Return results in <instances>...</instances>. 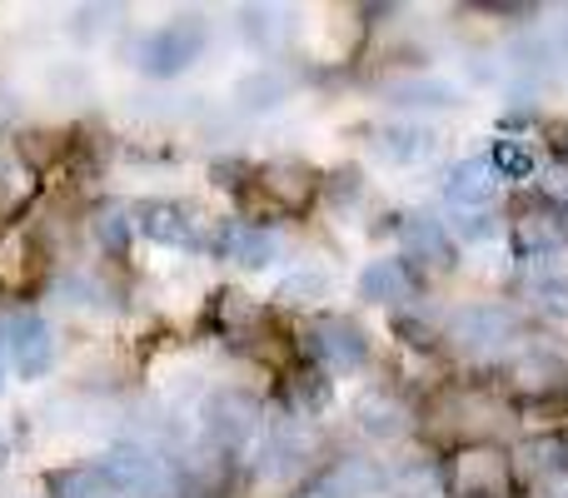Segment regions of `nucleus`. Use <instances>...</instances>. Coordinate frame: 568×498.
I'll return each mask as SVG.
<instances>
[{
    "mask_svg": "<svg viewBox=\"0 0 568 498\" xmlns=\"http://www.w3.org/2000/svg\"><path fill=\"white\" fill-rule=\"evenodd\" d=\"M245 35L255 40L260 50H280L284 40H290V30H294V20H290V10H280V6H255V10H245Z\"/></svg>",
    "mask_w": 568,
    "mask_h": 498,
    "instance_id": "29",
    "label": "nucleus"
},
{
    "mask_svg": "<svg viewBox=\"0 0 568 498\" xmlns=\"http://www.w3.org/2000/svg\"><path fill=\"white\" fill-rule=\"evenodd\" d=\"M250 185H255V195L265 200L275 215H304V210L320 200L324 180L310 160L280 155V160H265V165L250 170Z\"/></svg>",
    "mask_w": 568,
    "mask_h": 498,
    "instance_id": "9",
    "label": "nucleus"
},
{
    "mask_svg": "<svg viewBox=\"0 0 568 498\" xmlns=\"http://www.w3.org/2000/svg\"><path fill=\"white\" fill-rule=\"evenodd\" d=\"M210 30L200 16H175L165 20V26L145 30V35L135 40V50H130V60H135V70H145L150 80H170L180 75V70H190L200 60V50H205Z\"/></svg>",
    "mask_w": 568,
    "mask_h": 498,
    "instance_id": "5",
    "label": "nucleus"
},
{
    "mask_svg": "<svg viewBox=\"0 0 568 498\" xmlns=\"http://www.w3.org/2000/svg\"><path fill=\"white\" fill-rule=\"evenodd\" d=\"M559 469L568 474V434H564V439H559Z\"/></svg>",
    "mask_w": 568,
    "mask_h": 498,
    "instance_id": "34",
    "label": "nucleus"
},
{
    "mask_svg": "<svg viewBox=\"0 0 568 498\" xmlns=\"http://www.w3.org/2000/svg\"><path fill=\"white\" fill-rule=\"evenodd\" d=\"M354 424H359V434H369L379 444H399L414 434V409L394 389L379 384V389H364L354 399Z\"/></svg>",
    "mask_w": 568,
    "mask_h": 498,
    "instance_id": "16",
    "label": "nucleus"
},
{
    "mask_svg": "<svg viewBox=\"0 0 568 498\" xmlns=\"http://www.w3.org/2000/svg\"><path fill=\"white\" fill-rule=\"evenodd\" d=\"M439 339L449 344L459 359H504V354L519 344V309L504 299H469L459 309L444 314Z\"/></svg>",
    "mask_w": 568,
    "mask_h": 498,
    "instance_id": "3",
    "label": "nucleus"
},
{
    "mask_svg": "<svg viewBox=\"0 0 568 498\" xmlns=\"http://www.w3.org/2000/svg\"><path fill=\"white\" fill-rule=\"evenodd\" d=\"M300 498H324V494H320V489H310V494H300Z\"/></svg>",
    "mask_w": 568,
    "mask_h": 498,
    "instance_id": "37",
    "label": "nucleus"
},
{
    "mask_svg": "<svg viewBox=\"0 0 568 498\" xmlns=\"http://www.w3.org/2000/svg\"><path fill=\"white\" fill-rule=\"evenodd\" d=\"M0 349L20 379H45L55 364V334L36 309H6L0 314Z\"/></svg>",
    "mask_w": 568,
    "mask_h": 498,
    "instance_id": "12",
    "label": "nucleus"
},
{
    "mask_svg": "<svg viewBox=\"0 0 568 498\" xmlns=\"http://www.w3.org/2000/svg\"><path fill=\"white\" fill-rule=\"evenodd\" d=\"M314 454H320V429L314 419H294L284 414L265 429V444H260V474L270 484H294L300 474H310Z\"/></svg>",
    "mask_w": 568,
    "mask_h": 498,
    "instance_id": "10",
    "label": "nucleus"
},
{
    "mask_svg": "<svg viewBox=\"0 0 568 498\" xmlns=\"http://www.w3.org/2000/svg\"><path fill=\"white\" fill-rule=\"evenodd\" d=\"M110 489L135 498H175V459L150 439H125L100 459Z\"/></svg>",
    "mask_w": 568,
    "mask_h": 498,
    "instance_id": "4",
    "label": "nucleus"
},
{
    "mask_svg": "<svg viewBox=\"0 0 568 498\" xmlns=\"http://www.w3.org/2000/svg\"><path fill=\"white\" fill-rule=\"evenodd\" d=\"M6 459H10V444H6V439H0V464H6Z\"/></svg>",
    "mask_w": 568,
    "mask_h": 498,
    "instance_id": "36",
    "label": "nucleus"
},
{
    "mask_svg": "<svg viewBox=\"0 0 568 498\" xmlns=\"http://www.w3.org/2000/svg\"><path fill=\"white\" fill-rule=\"evenodd\" d=\"M304 349L329 379H344V374H359L369 364V334L344 314H314L304 329Z\"/></svg>",
    "mask_w": 568,
    "mask_h": 498,
    "instance_id": "8",
    "label": "nucleus"
},
{
    "mask_svg": "<svg viewBox=\"0 0 568 498\" xmlns=\"http://www.w3.org/2000/svg\"><path fill=\"white\" fill-rule=\"evenodd\" d=\"M369 150L384 160V165L414 170V165H429V160L439 155V135H434L429 125H414V120H404V125H379V130H374Z\"/></svg>",
    "mask_w": 568,
    "mask_h": 498,
    "instance_id": "18",
    "label": "nucleus"
},
{
    "mask_svg": "<svg viewBox=\"0 0 568 498\" xmlns=\"http://www.w3.org/2000/svg\"><path fill=\"white\" fill-rule=\"evenodd\" d=\"M329 294H334V274L320 270V264H300V270H290L280 280L275 304H284V309H320Z\"/></svg>",
    "mask_w": 568,
    "mask_h": 498,
    "instance_id": "25",
    "label": "nucleus"
},
{
    "mask_svg": "<svg viewBox=\"0 0 568 498\" xmlns=\"http://www.w3.org/2000/svg\"><path fill=\"white\" fill-rule=\"evenodd\" d=\"M90 235H95L110 254H125L130 235H135V220H130L125 205H95L90 210Z\"/></svg>",
    "mask_w": 568,
    "mask_h": 498,
    "instance_id": "30",
    "label": "nucleus"
},
{
    "mask_svg": "<svg viewBox=\"0 0 568 498\" xmlns=\"http://www.w3.org/2000/svg\"><path fill=\"white\" fill-rule=\"evenodd\" d=\"M45 489H50V498H110V494H115L100 464H75V469H55V474L45 479Z\"/></svg>",
    "mask_w": 568,
    "mask_h": 498,
    "instance_id": "27",
    "label": "nucleus"
},
{
    "mask_svg": "<svg viewBox=\"0 0 568 498\" xmlns=\"http://www.w3.org/2000/svg\"><path fill=\"white\" fill-rule=\"evenodd\" d=\"M439 190H444V205L449 210H494V200H499V190H504V175L494 170L489 150H484V155H469V160H459V165H449Z\"/></svg>",
    "mask_w": 568,
    "mask_h": 498,
    "instance_id": "14",
    "label": "nucleus"
},
{
    "mask_svg": "<svg viewBox=\"0 0 568 498\" xmlns=\"http://www.w3.org/2000/svg\"><path fill=\"white\" fill-rule=\"evenodd\" d=\"M55 299L60 304H75V309H95V304H105V289H100L95 274H60V280H55Z\"/></svg>",
    "mask_w": 568,
    "mask_h": 498,
    "instance_id": "32",
    "label": "nucleus"
},
{
    "mask_svg": "<svg viewBox=\"0 0 568 498\" xmlns=\"http://www.w3.org/2000/svg\"><path fill=\"white\" fill-rule=\"evenodd\" d=\"M36 190H40V175H36V165L20 155V140L0 135V235L26 215Z\"/></svg>",
    "mask_w": 568,
    "mask_h": 498,
    "instance_id": "17",
    "label": "nucleus"
},
{
    "mask_svg": "<svg viewBox=\"0 0 568 498\" xmlns=\"http://www.w3.org/2000/svg\"><path fill=\"white\" fill-rule=\"evenodd\" d=\"M444 230L454 235V245H459V250L464 245L479 250V245H489V240L504 235V215H499V210H449Z\"/></svg>",
    "mask_w": 568,
    "mask_h": 498,
    "instance_id": "26",
    "label": "nucleus"
},
{
    "mask_svg": "<svg viewBox=\"0 0 568 498\" xmlns=\"http://www.w3.org/2000/svg\"><path fill=\"white\" fill-rule=\"evenodd\" d=\"M384 489H389V474H384L374 459H359V454L334 459L329 469H324V479H320L324 498H374Z\"/></svg>",
    "mask_w": 568,
    "mask_h": 498,
    "instance_id": "21",
    "label": "nucleus"
},
{
    "mask_svg": "<svg viewBox=\"0 0 568 498\" xmlns=\"http://www.w3.org/2000/svg\"><path fill=\"white\" fill-rule=\"evenodd\" d=\"M534 498H568V474L564 469H554V474H544L539 484H529Z\"/></svg>",
    "mask_w": 568,
    "mask_h": 498,
    "instance_id": "33",
    "label": "nucleus"
},
{
    "mask_svg": "<svg viewBox=\"0 0 568 498\" xmlns=\"http://www.w3.org/2000/svg\"><path fill=\"white\" fill-rule=\"evenodd\" d=\"M389 105L399 110H454L459 105V85L444 75H429V70H419V75H404V80H389Z\"/></svg>",
    "mask_w": 568,
    "mask_h": 498,
    "instance_id": "22",
    "label": "nucleus"
},
{
    "mask_svg": "<svg viewBox=\"0 0 568 498\" xmlns=\"http://www.w3.org/2000/svg\"><path fill=\"white\" fill-rule=\"evenodd\" d=\"M6 369H10V364H6V349H0V384H6Z\"/></svg>",
    "mask_w": 568,
    "mask_h": 498,
    "instance_id": "35",
    "label": "nucleus"
},
{
    "mask_svg": "<svg viewBox=\"0 0 568 498\" xmlns=\"http://www.w3.org/2000/svg\"><path fill=\"white\" fill-rule=\"evenodd\" d=\"M489 160H494V170H499L504 180H529L534 170H539V155L529 150V140H514V135L494 140V145H489Z\"/></svg>",
    "mask_w": 568,
    "mask_h": 498,
    "instance_id": "31",
    "label": "nucleus"
},
{
    "mask_svg": "<svg viewBox=\"0 0 568 498\" xmlns=\"http://www.w3.org/2000/svg\"><path fill=\"white\" fill-rule=\"evenodd\" d=\"M444 498H514L519 474H514V449L499 439H464L444 454L439 464Z\"/></svg>",
    "mask_w": 568,
    "mask_h": 498,
    "instance_id": "2",
    "label": "nucleus"
},
{
    "mask_svg": "<svg viewBox=\"0 0 568 498\" xmlns=\"http://www.w3.org/2000/svg\"><path fill=\"white\" fill-rule=\"evenodd\" d=\"M519 304L539 324H549V334L568 329V274L564 270H534V274H524Z\"/></svg>",
    "mask_w": 568,
    "mask_h": 498,
    "instance_id": "20",
    "label": "nucleus"
},
{
    "mask_svg": "<svg viewBox=\"0 0 568 498\" xmlns=\"http://www.w3.org/2000/svg\"><path fill=\"white\" fill-rule=\"evenodd\" d=\"M399 260L409 264L414 274H419V270L449 274L454 264H459V245H454V235L444 230V220L404 215V220H399Z\"/></svg>",
    "mask_w": 568,
    "mask_h": 498,
    "instance_id": "13",
    "label": "nucleus"
},
{
    "mask_svg": "<svg viewBox=\"0 0 568 498\" xmlns=\"http://www.w3.org/2000/svg\"><path fill=\"white\" fill-rule=\"evenodd\" d=\"M499 379H504V389L524 404L568 399V344H564V334H519V344L499 359Z\"/></svg>",
    "mask_w": 568,
    "mask_h": 498,
    "instance_id": "1",
    "label": "nucleus"
},
{
    "mask_svg": "<svg viewBox=\"0 0 568 498\" xmlns=\"http://www.w3.org/2000/svg\"><path fill=\"white\" fill-rule=\"evenodd\" d=\"M419 294V274L399 260V254H379L359 270V299L384 304V309H404Z\"/></svg>",
    "mask_w": 568,
    "mask_h": 498,
    "instance_id": "19",
    "label": "nucleus"
},
{
    "mask_svg": "<svg viewBox=\"0 0 568 498\" xmlns=\"http://www.w3.org/2000/svg\"><path fill=\"white\" fill-rule=\"evenodd\" d=\"M130 220H135L140 235L165 245V250H185V254L215 250V230H210L190 205H175V200H140V205L130 210Z\"/></svg>",
    "mask_w": 568,
    "mask_h": 498,
    "instance_id": "11",
    "label": "nucleus"
},
{
    "mask_svg": "<svg viewBox=\"0 0 568 498\" xmlns=\"http://www.w3.org/2000/svg\"><path fill=\"white\" fill-rule=\"evenodd\" d=\"M504 230L524 260H549V254L568 250V205L549 195H519L504 210Z\"/></svg>",
    "mask_w": 568,
    "mask_h": 498,
    "instance_id": "6",
    "label": "nucleus"
},
{
    "mask_svg": "<svg viewBox=\"0 0 568 498\" xmlns=\"http://www.w3.org/2000/svg\"><path fill=\"white\" fill-rule=\"evenodd\" d=\"M284 95H290V75H284V70H270V65H260L255 75H245L235 85L240 110H275Z\"/></svg>",
    "mask_w": 568,
    "mask_h": 498,
    "instance_id": "28",
    "label": "nucleus"
},
{
    "mask_svg": "<svg viewBox=\"0 0 568 498\" xmlns=\"http://www.w3.org/2000/svg\"><path fill=\"white\" fill-rule=\"evenodd\" d=\"M210 254L240 264V270H270L280 260V235L270 225H255V220H225L215 230V250Z\"/></svg>",
    "mask_w": 568,
    "mask_h": 498,
    "instance_id": "15",
    "label": "nucleus"
},
{
    "mask_svg": "<svg viewBox=\"0 0 568 498\" xmlns=\"http://www.w3.org/2000/svg\"><path fill=\"white\" fill-rule=\"evenodd\" d=\"M210 319H215L220 334H230V339L240 344V339H255V329H265L270 309L255 304L250 294H240V289H220L215 304H210Z\"/></svg>",
    "mask_w": 568,
    "mask_h": 498,
    "instance_id": "23",
    "label": "nucleus"
},
{
    "mask_svg": "<svg viewBox=\"0 0 568 498\" xmlns=\"http://www.w3.org/2000/svg\"><path fill=\"white\" fill-rule=\"evenodd\" d=\"M200 424H205V444H215L220 454L235 459L265 434V409L245 389H215L205 399V409H200Z\"/></svg>",
    "mask_w": 568,
    "mask_h": 498,
    "instance_id": "7",
    "label": "nucleus"
},
{
    "mask_svg": "<svg viewBox=\"0 0 568 498\" xmlns=\"http://www.w3.org/2000/svg\"><path fill=\"white\" fill-rule=\"evenodd\" d=\"M329 394H334V379L320 364H300V369L284 374V414H294V419H314L329 404Z\"/></svg>",
    "mask_w": 568,
    "mask_h": 498,
    "instance_id": "24",
    "label": "nucleus"
}]
</instances>
